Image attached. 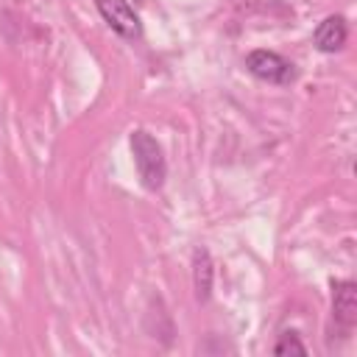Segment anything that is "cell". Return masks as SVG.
<instances>
[{
    "instance_id": "cell-1",
    "label": "cell",
    "mask_w": 357,
    "mask_h": 357,
    "mask_svg": "<svg viewBox=\"0 0 357 357\" xmlns=\"http://www.w3.org/2000/svg\"><path fill=\"white\" fill-rule=\"evenodd\" d=\"M128 148H131V159H134L139 184L148 192L162 190V184L167 178V159H165L162 142L148 128H134L128 134Z\"/></svg>"
},
{
    "instance_id": "cell-2",
    "label": "cell",
    "mask_w": 357,
    "mask_h": 357,
    "mask_svg": "<svg viewBox=\"0 0 357 357\" xmlns=\"http://www.w3.org/2000/svg\"><path fill=\"white\" fill-rule=\"evenodd\" d=\"M243 64L254 78H259L265 84H273V86H290L298 78L296 64L290 59H284L282 53L268 50V47H254L251 53H245Z\"/></svg>"
},
{
    "instance_id": "cell-3",
    "label": "cell",
    "mask_w": 357,
    "mask_h": 357,
    "mask_svg": "<svg viewBox=\"0 0 357 357\" xmlns=\"http://www.w3.org/2000/svg\"><path fill=\"white\" fill-rule=\"evenodd\" d=\"M100 20L126 42L142 39V17L128 0H92Z\"/></svg>"
},
{
    "instance_id": "cell-4",
    "label": "cell",
    "mask_w": 357,
    "mask_h": 357,
    "mask_svg": "<svg viewBox=\"0 0 357 357\" xmlns=\"http://www.w3.org/2000/svg\"><path fill=\"white\" fill-rule=\"evenodd\" d=\"M332 321L343 337L357 324V284L351 279H332Z\"/></svg>"
},
{
    "instance_id": "cell-5",
    "label": "cell",
    "mask_w": 357,
    "mask_h": 357,
    "mask_svg": "<svg viewBox=\"0 0 357 357\" xmlns=\"http://www.w3.org/2000/svg\"><path fill=\"white\" fill-rule=\"evenodd\" d=\"M349 42V22L343 14H326L312 31V47L321 53H340Z\"/></svg>"
},
{
    "instance_id": "cell-6",
    "label": "cell",
    "mask_w": 357,
    "mask_h": 357,
    "mask_svg": "<svg viewBox=\"0 0 357 357\" xmlns=\"http://www.w3.org/2000/svg\"><path fill=\"white\" fill-rule=\"evenodd\" d=\"M212 282H215V262L209 248L198 245L192 251V290H195V301L206 304L212 296Z\"/></svg>"
},
{
    "instance_id": "cell-7",
    "label": "cell",
    "mask_w": 357,
    "mask_h": 357,
    "mask_svg": "<svg viewBox=\"0 0 357 357\" xmlns=\"http://www.w3.org/2000/svg\"><path fill=\"white\" fill-rule=\"evenodd\" d=\"M307 351H310V349L304 346V340H301L298 332H293V329H290V332H282V335L276 337V343H273V354H276V357H287V354H301V357H304Z\"/></svg>"
}]
</instances>
